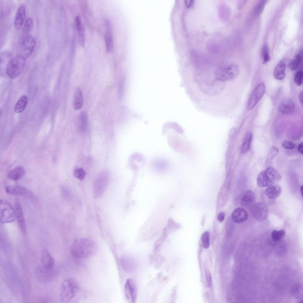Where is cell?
<instances>
[{
	"label": "cell",
	"mask_w": 303,
	"mask_h": 303,
	"mask_svg": "<svg viewBox=\"0 0 303 303\" xmlns=\"http://www.w3.org/2000/svg\"><path fill=\"white\" fill-rule=\"evenodd\" d=\"M282 146L285 149H291L295 147V145L292 141L288 140H285L282 142Z\"/></svg>",
	"instance_id": "obj_35"
},
{
	"label": "cell",
	"mask_w": 303,
	"mask_h": 303,
	"mask_svg": "<svg viewBox=\"0 0 303 303\" xmlns=\"http://www.w3.org/2000/svg\"><path fill=\"white\" fill-rule=\"evenodd\" d=\"M286 64L283 61L279 62L275 67L273 72L274 77L278 80H281L285 77Z\"/></svg>",
	"instance_id": "obj_21"
},
{
	"label": "cell",
	"mask_w": 303,
	"mask_h": 303,
	"mask_svg": "<svg viewBox=\"0 0 303 303\" xmlns=\"http://www.w3.org/2000/svg\"><path fill=\"white\" fill-rule=\"evenodd\" d=\"M265 89V85L263 82L256 86L248 101L247 107L248 110L252 109L258 102L264 94Z\"/></svg>",
	"instance_id": "obj_8"
},
{
	"label": "cell",
	"mask_w": 303,
	"mask_h": 303,
	"mask_svg": "<svg viewBox=\"0 0 303 303\" xmlns=\"http://www.w3.org/2000/svg\"><path fill=\"white\" fill-rule=\"evenodd\" d=\"M75 22L76 28L78 33L79 41L80 43H83L85 41V34L81 18L80 15H78L76 17Z\"/></svg>",
	"instance_id": "obj_24"
},
{
	"label": "cell",
	"mask_w": 303,
	"mask_h": 303,
	"mask_svg": "<svg viewBox=\"0 0 303 303\" xmlns=\"http://www.w3.org/2000/svg\"><path fill=\"white\" fill-rule=\"evenodd\" d=\"M303 73L302 71L297 72L295 75L294 80L295 84L298 86L301 85L303 83Z\"/></svg>",
	"instance_id": "obj_33"
},
{
	"label": "cell",
	"mask_w": 303,
	"mask_h": 303,
	"mask_svg": "<svg viewBox=\"0 0 303 303\" xmlns=\"http://www.w3.org/2000/svg\"><path fill=\"white\" fill-rule=\"evenodd\" d=\"M225 214L223 212H220L218 215V220L220 222H222L225 218Z\"/></svg>",
	"instance_id": "obj_42"
},
{
	"label": "cell",
	"mask_w": 303,
	"mask_h": 303,
	"mask_svg": "<svg viewBox=\"0 0 303 303\" xmlns=\"http://www.w3.org/2000/svg\"><path fill=\"white\" fill-rule=\"evenodd\" d=\"M80 128L81 130L85 131L87 127L88 117L86 113L84 111H81L80 115Z\"/></svg>",
	"instance_id": "obj_28"
},
{
	"label": "cell",
	"mask_w": 303,
	"mask_h": 303,
	"mask_svg": "<svg viewBox=\"0 0 303 303\" xmlns=\"http://www.w3.org/2000/svg\"><path fill=\"white\" fill-rule=\"evenodd\" d=\"M281 190V188L278 186H271L265 190L263 195L268 200H274L280 195Z\"/></svg>",
	"instance_id": "obj_19"
},
{
	"label": "cell",
	"mask_w": 303,
	"mask_h": 303,
	"mask_svg": "<svg viewBox=\"0 0 303 303\" xmlns=\"http://www.w3.org/2000/svg\"><path fill=\"white\" fill-rule=\"evenodd\" d=\"M5 191L9 195L22 196L33 199L35 198L34 195L30 190L21 186H8L5 188Z\"/></svg>",
	"instance_id": "obj_10"
},
{
	"label": "cell",
	"mask_w": 303,
	"mask_h": 303,
	"mask_svg": "<svg viewBox=\"0 0 303 303\" xmlns=\"http://www.w3.org/2000/svg\"><path fill=\"white\" fill-rule=\"evenodd\" d=\"M268 48L266 44H265L262 47L261 51L262 55V57L266 53H268Z\"/></svg>",
	"instance_id": "obj_40"
},
{
	"label": "cell",
	"mask_w": 303,
	"mask_h": 303,
	"mask_svg": "<svg viewBox=\"0 0 303 303\" xmlns=\"http://www.w3.org/2000/svg\"><path fill=\"white\" fill-rule=\"evenodd\" d=\"M252 138V134L250 132H247L244 137L240 148V152L244 153L248 152L250 148Z\"/></svg>",
	"instance_id": "obj_26"
},
{
	"label": "cell",
	"mask_w": 303,
	"mask_h": 303,
	"mask_svg": "<svg viewBox=\"0 0 303 303\" xmlns=\"http://www.w3.org/2000/svg\"><path fill=\"white\" fill-rule=\"evenodd\" d=\"M41 262L43 267L48 269L53 268L54 264V258L46 249H43L41 252Z\"/></svg>",
	"instance_id": "obj_17"
},
{
	"label": "cell",
	"mask_w": 303,
	"mask_h": 303,
	"mask_svg": "<svg viewBox=\"0 0 303 303\" xmlns=\"http://www.w3.org/2000/svg\"><path fill=\"white\" fill-rule=\"evenodd\" d=\"M33 25V20L31 17H28L26 20L23 27L22 33L25 36L28 35L32 29Z\"/></svg>",
	"instance_id": "obj_27"
},
{
	"label": "cell",
	"mask_w": 303,
	"mask_h": 303,
	"mask_svg": "<svg viewBox=\"0 0 303 303\" xmlns=\"http://www.w3.org/2000/svg\"><path fill=\"white\" fill-rule=\"evenodd\" d=\"M124 80H122L120 82L118 88V95L120 98H121L123 91Z\"/></svg>",
	"instance_id": "obj_39"
},
{
	"label": "cell",
	"mask_w": 303,
	"mask_h": 303,
	"mask_svg": "<svg viewBox=\"0 0 303 303\" xmlns=\"http://www.w3.org/2000/svg\"><path fill=\"white\" fill-rule=\"evenodd\" d=\"M105 41L106 50L107 53H110L112 50L113 45V38L112 28L110 21H106Z\"/></svg>",
	"instance_id": "obj_15"
},
{
	"label": "cell",
	"mask_w": 303,
	"mask_h": 303,
	"mask_svg": "<svg viewBox=\"0 0 303 303\" xmlns=\"http://www.w3.org/2000/svg\"><path fill=\"white\" fill-rule=\"evenodd\" d=\"M83 104V96L81 90L77 88L75 91L73 100V107L76 110L80 109Z\"/></svg>",
	"instance_id": "obj_22"
},
{
	"label": "cell",
	"mask_w": 303,
	"mask_h": 303,
	"mask_svg": "<svg viewBox=\"0 0 303 303\" xmlns=\"http://www.w3.org/2000/svg\"><path fill=\"white\" fill-rule=\"evenodd\" d=\"M74 176L80 180H83L86 175V172L82 167H78L75 169L73 172Z\"/></svg>",
	"instance_id": "obj_31"
},
{
	"label": "cell",
	"mask_w": 303,
	"mask_h": 303,
	"mask_svg": "<svg viewBox=\"0 0 303 303\" xmlns=\"http://www.w3.org/2000/svg\"><path fill=\"white\" fill-rule=\"evenodd\" d=\"M36 41L33 36L28 35L23 38L20 47V55L26 60L30 57L36 46Z\"/></svg>",
	"instance_id": "obj_7"
},
{
	"label": "cell",
	"mask_w": 303,
	"mask_h": 303,
	"mask_svg": "<svg viewBox=\"0 0 303 303\" xmlns=\"http://www.w3.org/2000/svg\"><path fill=\"white\" fill-rule=\"evenodd\" d=\"M25 60L20 55L14 57L9 61L6 66L7 75L11 79L18 77L23 70Z\"/></svg>",
	"instance_id": "obj_4"
},
{
	"label": "cell",
	"mask_w": 303,
	"mask_h": 303,
	"mask_svg": "<svg viewBox=\"0 0 303 303\" xmlns=\"http://www.w3.org/2000/svg\"><path fill=\"white\" fill-rule=\"evenodd\" d=\"M255 197L254 193L252 191L248 190L245 192L242 199V204L246 207H249L254 204Z\"/></svg>",
	"instance_id": "obj_23"
},
{
	"label": "cell",
	"mask_w": 303,
	"mask_h": 303,
	"mask_svg": "<svg viewBox=\"0 0 303 303\" xmlns=\"http://www.w3.org/2000/svg\"><path fill=\"white\" fill-rule=\"evenodd\" d=\"M52 269H47L42 266L39 267L35 270V276L41 282H49L52 280L54 275V272Z\"/></svg>",
	"instance_id": "obj_13"
},
{
	"label": "cell",
	"mask_w": 303,
	"mask_h": 303,
	"mask_svg": "<svg viewBox=\"0 0 303 303\" xmlns=\"http://www.w3.org/2000/svg\"><path fill=\"white\" fill-rule=\"evenodd\" d=\"M124 291L128 301L130 303H134L137 297V290L135 284L132 279L129 278L126 280Z\"/></svg>",
	"instance_id": "obj_12"
},
{
	"label": "cell",
	"mask_w": 303,
	"mask_h": 303,
	"mask_svg": "<svg viewBox=\"0 0 303 303\" xmlns=\"http://www.w3.org/2000/svg\"><path fill=\"white\" fill-rule=\"evenodd\" d=\"M26 8L25 5L21 4L18 7L14 16V25L16 30H19L22 25L25 17Z\"/></svg>",
	"instance_id": "obj_14"
},
{
	"label": "cell",
	"mask_w": 303,
	"mask_h": 303,
	"mask_svg": "<svg viewBox=\"0 0 303 303\" xmlns=\"http://www.w3.org/2000/svg\"><path fill=\"white\" fill-rule=\"evenodd\" d=\"M14 206L16 218L20 229L23 234L25 235L26 233L25 222L22 206L18 199H15Z\"/></svg>",
	"instance_id": "obj_11"
},
{
	"label": "cell",
	"mask_w": 303,
	"mask_h": 303,
	"mask_svg": "<svg viewBox=\"0 0 303 303\" xmlns=\"http://www.w3.org/2000/svg\"><path fill=\"white\" fill-rule=\"evenodd\" d=\"M97 250L98 247L95 242L87 238H81L76 240L70 249L73 256L80 258L91 257L96 254Z\"/></svg>",
	"instance_id": "obj_1"
},
{
	"label": "cell",
	"mask_w": 303,
	"mask_h": 303,
	"mask_svg": "<svg viewBox=\"0 0 303 303\" xmlns=\"http://www.w3.org/2000/svg\"><path fill=\"white\" fill-rule=\"evenodd\" d=\"M248 214L243 208H237L233 212L231 217L233 220L237 223H241L246 221L248 218Z\"/></svg>",
	"instance_id": "obj_18"
},
{
	"label": "cell",
	"mask_w": 303,
	"mask_h": 303,
	"mask_svg": "<svg viewBox=\"0 0 303 303\" xmlns=\"http://www.w3.org/2000/svg\"><path fill=\"white\" fill-rule=\"evenodd\" d=\"M16 218L14 209L6 201L0 200V220L3 223L14 221Z\"/></svg>",
	"instance_id": "obj_6"
},
{
	"label": "cell",
	"mask_w": 303,
	"mask_h": 303,
	"mask_svg": "<svg viewBox=\"0 0 303 303\" xmlns=\"http://www.w3.org/2000/svg\"><path fill=\"white\" fill-rule=\"evenodd\" d=\"M251 212L253 217L260 221L265 220L268 216V207L265 203L262 202L254 203L252 207Z\"/></svg>",
	"instance_id": "obj_9"
},
{
	"label": "cell",
	"mask_w": 303,
	"mask_h": 303,
	"mask_svg": "<svg viewBox=\"0 0 303 303\" xmlns=\"http://www.w3.org/2000/svg\"><path fill=\"white\" fill-rule=\"evenodd\" d=\"M263 63L264 64L268 62L270 59V56L269 55V54L266 53L263 56Z\"/></svg>",
	"instance_id": "obj_41"
},
{
	"label": "cell",
	"mask_w": 303,
	"mask_h": 303,
	"mask_svg": "<svg viewBox=\"0 0 303 303\" xmlns=\"http://www.w3.org/2000/svg\"><path fill=\"white\" fill-rule=\"evenodd\" d=\"M177 224L175 223L172 218H170L168 219L167 225V227L168 228L170 229L173 227L177 228Z\"/></svg>",
	"instance_id": "obj_37"
},
{
	"label": "cell",
	"mask_w": 303,
	"mask_h": 303,
	"mask_svg": "<svg viewBox=\"0 0 303 303\" xmlns=\"http://www.w3.org/2000/svg\"><path fill=\"white\" fill-rule=\"evenodd\" d=\"M302 57L301 55L297 54L294 59L291 61L289 64V67L292 70H296L302 61Z\"/></svg>",
	"instance_id": "obj_30"
},
{
	"label": "cell",
	"mask_w": 303,
	"mask_h": 303,
	"mask_svg": "<svg viewBox=\"0 0 303 303\" xmlns=\"http://www.w3.org/2000/svg\"><path fill=\"white\" fill-rule=\"evenodd\" d=\"M25 172V170L23 167L18 166L10 170L8 174L7 177L11 180H17L24 175Z\"/></svg>",
	"instance_id": "obj_20"
},
{
	"label": "cell",
	"mask_w": 303,
	"mask_h": 303,
	"mask_svg": "<svg viewBox=\"0 0 303 303\" xmlns=\"http://www.w3.org/2000/svg\"><path fill=\"white\" fill-rule=\"evenodd\" d=\"M209 234L208 232L205 231L202 234L201 240L203 246L205 249H207L209 244Z\"/></svg>",
	"instance_id": "obj_32"
},
{
	"label": "cell",
	"mask_w": 303,
	"mask_h": 303,
	"mask_svg": "<svg viewBox=\"0 0 303 303\" xmlns=\"http://www.w3.org/2000/svg\"><path fill=\"white\" fill-rule=\"evenodd\" d=\"M205 274L208 286L210 287L212 284L211 277L210 273L209 271H207L205 272Z\"/></svg>",
	"instance_id": "obj_38"
},
{
	"label": "cell",
	"mask_w": 303,
	"mask_h": 303,
	"mask_svg": "<svg viewBox=\"0 0 303 303\" xmlns=\"http://www.w3.org/2000/svg\"><path fill=\"white\" fill-rule=\"evenodd\" d=\"M281 178L280 174L276 169L269 167L259 174L257 183L259 187H268L273 185Z\"/></svg>",
	"instance_id": "obj_3"
},
{
	"label": "cell",
	"mask_w": 303,
	"mask_h": 303,
	"mask_svg": "<svg viewBox=\"0 0 303 303\" xmlns=\"http://www.w3.org/2000/svg\"><path fill=\"white\" fill-rule=\"evenodd\" d=\"M303 144L302 142L299 144L298 147V151L302 154L303 153Z\"/></svg>",
	"instance_id": "obj_43"
},
{
	"label": "cell",
	"mask_w": 303,
	"mask_h": 303,
	"mask_svg": "<svg viewBox=\"0 0 303 303\" xmlns=\"http://www.w3.org/2000/svg\"><path fill=\"white\" fill-rule=\"evenodd\" d=\"M79 286L78 281L74 278L65 280L61 284L59 289L61 301L66 302L72 300L76 295Z\"/></svg>",
	"instance_id": "obj_2"
},
{
	"label": "cell",
	"mask_w": 303,
	"mask_h": 303,
	"mask_svg": "<svg viewBox=\"0 0 303 303\" xmlns=\"http://www.w3.org/2000/svg\"><path fill=\"white\" fill-rule=\"evenodd\" d=\"M266 3V1L262 0L258 3L255 9L257 15L260 14L262 12Z\"/></svg>",
	"instance_id": "obj_34"
},
{
	"label": "cell",
	"mask_w": 303,
	"mask_h": 303,
	"mask_svg": "<svg viewBox=\"0 0 303 303\" xmlns=\"http://www.w3.org/2000/svg\"><path fill=\"white\" fill-rule=\"evenodd\" d=\"M295 108V104L294 101L290 99H286L283 100L280 104L278 109L282 113L290 114L293 113Z\"/></svg>",
	"instance_id": "obj_16"
},
{
	"label": "cell",
	"mask_w": 303,
	"mask_h": 303,
	"mask_svg": "<svg viewBox=\"0 0 303 303\" xmlns=\"http://www.w3.org/2000/svg\"><path fill=\"white\" fill-rule=\"evenodd\" d=\"M285 234L286 231L284 230H274L271 233V236L273 241H277L283 238Z\"/></svg>",
	"instance_id": "obj_29"
},
{
	"label": "cell",
	"mask_w": 303,
	"mask_h": 303,
	"mask_svg": "<svg viewBox=\"0 0 303 303\" xmlns=\"http://www.w3.org/2000/svg\"><path fill=\"white\" fill-rule=\"evenodd\" d=\"M278 152V149L276 147H273L270 150L268 156V159H272L275 156Z\"/></svg>",
	"instance_id": "obj_36"
},
{
	"label": "cell",
	"mask_w": 303,
	"mask_h": 303,
	"mask_svg": "<svg viewBox=\"0 0 303 303\" xmlns=\"http://www.w3.org/2000/svg\"><path fill=\"white\" fill-rule=\"evenodd\" d=\"M28 102V97L25 95L22 96L18 100L15 105L14 112L16 113H20L25 109Z\"/></svg>",
	"instance_id": "obj_25"
},
{
	"label": "cell",
	"mask_w": 303,
	"mask_h": 303,
	"mask_svg": "<svg viewBox=\"0 0 303 303\" xmlns=\"http://www.w3.org/2000/svg\"><path fill=\"white\" fill-rule=\"evenodd\" d=\"M302 96H303V93H302V91L300 92V94H299V100H300V103L302 104H303Z\"/></svg>",
	"instance_id": "obj_44"
},
{
	"label": "cell",
	"mask_w": 303,
	"mask_h": 303,
	"mask_svg": "<svg viewBox=\"0 0 303 303\" xmlns=\"http://www.w3.org/2000/svg\"><path fill=\"white\" fill-rule=\"evenodd\" d=\"M303 185H302L301 186L300 188V192L301 193V195H302V197L303 196Z\"/></svg>",
	"instance_id": "obj_45"
},
{
	"label": "cell",
	"mask_w": 303,
	"mask_h": 303,
	"mask_svg": "<svg viewBox=\"0 0 303 303\" xmlns=\"http://www.w3.org/2000/svg\"><path fill=\"white\" fill-rule=\"evenodd\" d=\"M109 178V173L106 170L101 171L96 177L93 186V194L95 198H99L102 195L107 186Z\"/></svg>",
	"instance_id": "obj_5"
}]
</instances>
